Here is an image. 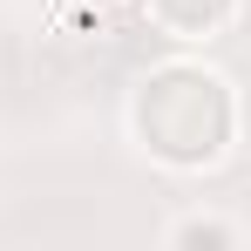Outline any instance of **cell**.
Returning <instances> with one entry per match:
<instances>
[{"mask_svg": "<svg viewBox=\"0 0 251 251\" xmlns=\"http://www.w3.org/2000/svg\"><path fill=\"white\" fill-rule=\"evenodd\" d=\"M238 123H245V109H238L231 75H217L210 61H190V54L156 61L129 88V136L170 176L217 170L231 156V143H238Z\"/></svg>", "mask_w": 251, "mask_h": 251, "instance_id": "6da1fadb", "label": "cell"}, {"mask_svg": "<svg viewBox=\"0 0 251 251\" xmlns=\"http://www.w3.org/2000/svg\"><path fill=\"white\" fill-rule=\"evenodd\" d=\"M143 7H150V27L183 48H204L217 34H231L238 14H245V0H143Z\"/></svg>", "mask_w": 251, "mask_h": 251, "instance_id": "7a4b0ae2", "label": "cell"}, {"mask_svg": "<svg viewBox=\"0 0 251 251\" xmlns=\"http://www.w3.org/2000/svg\"><path fill=\"white\" fill-rule=\"evenodd\" d=\"M163 245L170 251H231V245H245V224L224 217V210H183L163 224Z\"/></svg>", "mask_w": 251, "mask_h": 251, "instance_id": "3957f363", "label": "cell"}]
</instances>
